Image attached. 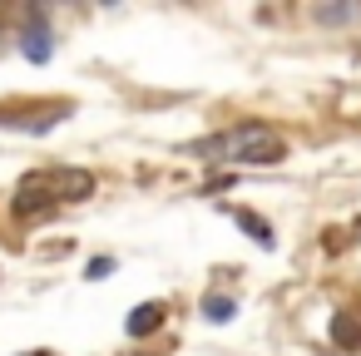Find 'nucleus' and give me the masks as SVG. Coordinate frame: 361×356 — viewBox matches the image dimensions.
<instances>
[{
	"mask_svg": "<svg viewBox=\"0 0 361 356\" xmlns=\"http://www.w3.org/2000/svg\"><path fill=\"white\" fill-rule=\"evenodd\" d=\"M94 193V173H85V168H40V173H25L20 178V188H16V213L20 218H40V213H50V208H60V203H80V198H90Z\"/></svg>",
	"mask_w": 361,
	"mask_h": 356,
	"instance_id": "nucleus-2",
	"label": "nucleus"
},
{
	"mask_svg": "<svg viewBox=\"0 0 361 356\" xmlns=\"http://www.w3.org/2000/svg\"><path fill=\"white\" fill-rule=\"evenodd\" d=\"M233 223H238L243 233H252V243H262V247H272V228H267L262 218H252V213H233Z\"/></svg>",
	"mask_w": 361,
	"mask_h": 356,
	"instance_id": "nucleus-5",
	"label": "nucleus"
},
{
	"mask_svg": "<svg viewBox=\"0 0 361 356\" xmlns=\"http://www.w3.org/2000/svg\"><path fill=\"white\" fill-rule=\"evenodd\" d=\"M25 55L40 65V60H50V35H45V25H35V30H25Z\"/></svg>",
	"mask_w": 361,
	"mask_h": 356,
	"instance_id": "nucleus-6",
	"label": "nucleus"
},
{
	"mask_svg": "<svg viewBox=\"0 0 361 356\" xmlns=\"http://www.w3.org/2000/svg\"><path fill=\"white\" fill-rule=\"evenodd\" d=\"M104 272H114V262H109V257H94V262H90V277H104Z\"/></svg>",
	"mask_w": 361,
	"mask_h": 356,
	"instance_id": "nucleus-8",
	"label": "nucleus"
},
{
	"mask_svg": "<svg viewBox=\"0 0 361 356\" xmlns=\"http://www.w3.org/2000/svg\"><path fill=\"white\" fill-rule=\"evenodd\" d=\"M238 307H233V297H223V292H213V297H203V317L208 321H228Z\"/></svg>",
	"mask_w": 361,
	"mask_h": 356,
	"instance_id": "nucleus-7",
	"label": "nucleus"
},
{
	"mask_svg": "<svg viewBox=\"0 0 361 356\" xmlns=\"http://www.w3.org/2000/svg\"><path fill=\"white\" fill-rule=\"evenodd\" d=\"M159 321H164V302H144V307L129 312L124 331H129V336H149V331H159Z\"/></svg>",
	"mask_w": 361,
	"mask_h": 356,
	"instance_id": "nucleus-3",
	"label": "nucleus"
},
{
	"mask_svg": "<svg viewBox=\"0 0 361 356\" xmlns=\"http://www.w3.org/2000/svg\"><path fill=\"white\" fill-rule=\"evenodd\" d=\"M331 341H336L341 351H356V346H361V321H356L351 312H336V317H331Z\"/></svg>",
	"mask_w": 361,
	"mask_h": 356,
	"instance_id": "nucleus-4",
	"label": "nucleus"
},
{
	"mask_svg": "<svg viewBox=\"0 0 361 356\" xmlns=\"http://www.w3.org/2000/svg\"><path fill=\"white\" fill-rule=\"evenodd\" d=\"M25 356H50V351H25Z\"/></svg>",
	"mask_w": 361,
	"mask_h": 356,
	"instance_id": "nucleus-9",
	"label": "nucleus"
},
{
	"mask_svg": "<svg viewBox=\"0 0 361 356\" xmlns=\"http://www.w3.org/2000/svg\"><path fill=\"white\" fill-rule=\"evenodd\" d=\"M193 159H218V164H282L287 144L267 124H233L223 134H208L193 144Z\"/></svg>",
	"mask_w": 361,
	"mask_h": 356,
	"instance_id": "nucleus-1",
	"label": "nucleus"
}]
</instances>
